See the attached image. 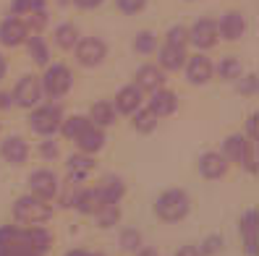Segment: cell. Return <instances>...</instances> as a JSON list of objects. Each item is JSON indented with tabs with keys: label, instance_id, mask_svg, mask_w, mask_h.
<instances>
[{
	"label": "cell",
	"instance_id": "obj_34",
	"mask_svg": "<svg viewBox=\"0 0 259 256\" xmlns=\"http://www.w3.org/2000/svg\"><path fill=\"white\" fill-rule=\"evenodd\" d=\"M134 50L142 53V55H149L157 50V34L149 32V29H144V32H139L134 37Z\"/></svg>",
	"mask_w": 259,
	"mask_h": 256
},
{
	"label": "cell",
	"instance_id": "obj_40",
	"mask_svg": "<svg viewBox=\"0 0 259 256\" xmlns=\"http://www.w3.org/2000/svg\"><path fill=\"white\" fill-rule=\"evenodd\" d=\"M236 92H238V94H246V97L256 92V76H254V73L236 79Z\"/></svg>",
	"mask_w": 259,
	"mask_h": 256
},
{
	"label": "cell",
	"instance_id": "obj_14",
	"mask_svg": "<svg viewBox=\"0 0 259 256\" xmlns=\"http://www.w3.org/2000/svg\"><path fill=\"white\" fill-rule=\"evenodd\" d=\"M142 102H144V92L136 84H128V86H123L120 92L115 94V113H123V115H131V113H136L142 108Z\"/></svg>",
	"mask_w": 259,
	"mask_h": 256
},
{
	"label": "cell",
	"instance_id": "obj_8",
	"mask_svg": "<svg viewBox=\"0 0 259 256\" xmlns=\"http://www.w3.org/2000/svg\"><path fill=\"white\" fill-rule=\"evenodd\" d=\"M218 39H220V37H218V21H215V19H196L194 26L189 29V42H191L199 53L215 47Z\"/></svg>",
	"mask_w": 259,
	"mask_h": 256
},
{
	"label": "cell",
	"instance_id": "obj_3",
	"mask_svg": "<svg viewBox=\"0 0 259 256\" xmlns=\"http://www.w3.org/2000/svg\"><path fill=\"white\" fill-rule=\"evenodd\" d=\"M42 97H50V99H60V97H66L71 92V86H73V76H71V71L68 66H60V63H48L45 66V73H42Z\"/></svg>",
	"mask_w": 259,
	"mask_h": 256
},
{
	"label": "cell",
	"instance_id": "obj_16",
	"mask_svg": "<svg viewBox=\"0 0 259 256\" xmlns=\"http://www.w3.org/2000/svg\"><path fill=\"white\" fill-rule=\"evenodd\" d=\"M0 157L8 165H24L29 160V144L21 136H8L0 141Z\"/></svg>",
	"mask_w": 259,
	"mask_h": 256
},
{
	"label": "cell",
	"instance_id": "obj_50",
	"mask_svg": "<svg viewBox=\"0 0 259 256\" xmlns=\"http://www.w3.org/2000/svg\"><path fill=\"white\" fill-rule=\"evenodd\" d=\"M186 3H191V0H186Z\"/></svg>",
	"mask_w": 259,
	"mask_h": 256
},
{
	"label": "cell",
	"instance_id": "obj_5",
	"mask_svg": "<svg viewBox=\"0 0 259 256\" xmlns=\"http://www.w3.org/2000/svg\"><path fill=\"white\" fill-rule=\"evenodd\" d=\"M60 120H63V113H60L58 105H37V108L29 113V128L39 136H53L60 128Z\"/></svg>",
	"mask_w": 259,
	"mask_h": 256
},
{
	"label": "cell",
	"instance_id": "obj_12",
	"mask_svg": "<svg viewBox=\"0 0 259 256\" xmlns=\"http://www.w3.org/2000/svg\"><path fill=\"white\" fill-rule=\"evenodd\" d=\"M246 32V19L241 11H225L223 19L218 21V37H223L225 42H238Z\"/></svg>",
	"mask_w": 259,
	"mask_h": 256
},
{
	"label": "cell",
	"instance_id": "obj_29",
	"mask_svg": "<svg viewBox=\"0 0 259 256\" xmlns=\"http://www.w3.org/2000/svg\"><path fill=\"white\" fill-rule=\"evenodd\" d=\"M24 233H26V238H29V243H32L42 256L50 251V246H53V235L42 228V225H26L24 228Z\"/></svg>",
	"mask_w": 259,
	"mask_h": 256
},
{
	"label": "cell",
	"instance_id": "obj_36",
	"mask_svg": "<svg viewBox=\"0 0 259 256\" xmlns=\"http://www.w3.org/2000/svg\"><path fill=\"white\" fill-rule=\"evenodd\" d=\"M223 246H225L223 235H220V233H212V235H207V238L202 240L199 253H202V256H218V253L223 251Z\"/></svg>",
	"mask_w": 259,
	"mask_h": 256
},
{
	"label": "cell",
	"instance_id": "obj_32",
	"mask_svg": "<svg viewBox=\"0 0 259 256\" xmlns=\"http://www.w3.org/2000/svg\"><path fill=\"white\" fill-rule=\"evenodd\" d=\"M87 126H89V118H87V115H68V118L60 120V128H58V131L63 133L68 141H73Z\"/></svg>",
	"mask_w": 259,
	"mask_h": 256
},
{
	"label": "cell",
	"instance_id": "obj_43",
	"mask_svg": "<svg viewBox=\"0 0 259 256\" xmlns=\"http://www.w3.org/2000/svg\"><path fill=\"white\" fill-rule=\"evenodd\" d=\"M105 3V0H73V6L76 8H81V11H95Z\"/></svg>",
	"mask_w": 259,
	"mask_h": 256
},
{
	"label": "cell",
	"instance_id": "obj_24",
	"mask_svg": "<svg viewBox=\"0 0 259 256\" xmlns=\"http://www.w3.org/2000/svg\"><path fill=\"white\" fill-rule=\"evenodd\" d=\"M212 71L218 73L220 81H236L238 76H243V63L236 55H225L218 66H212Z\"/></svg>",
	"mask_w": 259,
	"mask_h": 256
},
{
	"label": "cell",
	"instance_id": "obj_30",
	"mask_svg": "<svg viewBox=\"0 0 259 256\" xmlns=\"http://www.w3.org/2000/svg\"><path fill=\"white\" fill-rule=\"evenodd\" d=\"M53 42L60 50H73L76 42H79V29H76L73 24H60L53 32Z\"/></svg>",
	"mask_w": 259,
	"mask_h": 256
},
{
	"label": "cell",
	"instance_id": "obj_7",
	"mask_svg": "<svg viewBox=\"0 0 259 256\" xmlns=\"http://www.w3.org/2000/svg\"><path fill=\"white\" fill-rule=\"evenodd\" d=\"M76 60L84 68H97L102 66V60L108 58V44H105L100 37H84L76 42Z\"/></svg>",
	"mask_w": 259,
	"mask_h": 256
},
{
	"label": "cell",
	"instance_id": "obj_47",
	"mask_svg": "<svg viewBox=\"0 0 259 256\" xmlns=\"http://www.w3.org/2000/svg\"><path fill=\"white\" fill-rule=\"evenodd\" d=\"M6 71H8V63H6V58H3V53H0V81L6 79Z\"/></svg>",
	"mask_w": 259,
	"mask_h": 256
},
{
	"label": "cell",
	"instance_id": "obj_10",
	"mask_svg": "<svg viewBox=\"0 0 259 256\" xmlns=\"http://www.w3.org/2000/svg\"><path fill=\"white\" fill-rule=\"evenodd\" d=\"M58 175L53 170H34L32 175H29V193H34V196L45 199V201H50L55 199V193H58Z\"/></svg>",
	"mask_w": 259,
	"mask_h": 256
},
{
	"label": "cell",
	"instance_id": "obj_18",
	"mask_svg": "<svg viewBox=\"0 0 259 256\" xmlns=\"http://www.w3.org/2000/svg\"><path fill=\"white\" fill-rule=\"evenodd\" d=\"M238 230H241V243L243 251L249 256H256V212L254 209H246L238 222Z\"/></svg>",
	"mask_w": 259,
	"mask_h": 256
},
{
	"label": "cell",
	"instance_id": "obj_28",
	"mask_svg": "<svg viewBox=\"0 0 259 256\" xmlns=\"http://www.w3.org/2000/svg\"><path fill=\"white\" fill-rule=\"evenodd\" d=\"M66 168H68V175H73V178L84 180L89 173L95 170V160H92V155H84V152H79V155H71V157H68Z\"/></svg>",
	"mask_w": 259,
	"mask_h": 256
},
{
	"label": "cell",
	"instance_id": "obj_21",
	"mask_svg": "<svg viewBox=\"0 0 259 256\" xmlns=\"http://www.w3.org/2000/svg\"><path fill=\"white\" fill-rule=\"evenodd\" d=\"M178 108V97L173 92H167V89H155L149 97V110L155 113L157 118H167V115H173Z\"/></svg>",
	"mask_w": 259,
	"mask_h": 256
},
{
	"label": "cell",
	"instance_id": "obj_17",
	"mask_svg": "<svg viewBox=\"0 0 259 256\" xmlns=\"http://www.w3.org/2000/svg\"><path fill=\"white\" fill-rule=\"evenodd\" d=\"M136 81V86L142 89V92H155V89H162V84H165V71L160 68V66H142L139 71H136V76H134Z\"/></svg>",
	"mask_w": 259,
	"mask_h": 256
},
{
	"label": "cell",
	"instance_id": "obj_9",
	"mask_svg": "<svg viewBox=\"0 0 259 256\" xmlns=\"http://www.w3.org/2000/svg\"><path fill=\"white\" fill-rule=\"evenodd\" d=\"M184 68H186V79H189L191 86H204V84L212 81V76H215V71H212V60L204 53H199V50H196V55L186 58Z\"/></svg>",
	"mask_w": 259,
	"mask_h": 256
},
{
	"label": "cell",
	"instance_id": "obj_42",
	"mask_svg": "<svg viewBox=\"0 0 259 256\" xmlns=\"http://www.w3.org/2000/svg\"><path fill=\"white\" fill-rule=\"evenodd\" d=\"M115 3H118V8L123 11V13L134 16V13H142V11H144L147 0H115Z\"/></svg>",
	"mask_w": 259,
	"mask_h": 256
},
{
	"label": "cell",
	"instance_id": "obj_20",
	"mask_svg": "<svg viewBox=\"0 0 259 256\" xmlns=\"http://www.w3.org/2000/svg\"><path fill=\"white\" fill-rule=\"evenodd\" d=\"M251 144H254V139H249V136H241V133H231V136L225 139V144H223V155H225V160H228V162H236V165H241Z\"/></svg>",
	"mask_w": 259,
	"mask_h": 256
},
{
	"label": "cell",
	"instance_id": "obj_44",
	"mask_svg": "<svg viewBox=\"0 0 259 256\" xmlns=\"http://www.w3.org/2000/svg\"><path fill=\"white\" fill-rule=\"evenodd\" d=\"M246 133H249V139H256V115L254 113L246 118Z\"/></svg>",
	"mask_w": 259,
	"mask_h": 256
},
{
	"label": "cell",
	"instance_id": "obj_35",
	"mask_svg": "<svg viewBox=\"0 0 259 256\" xmlns=\"http://www.w3.org/2000/svg\"><path fill=\"white\" fill-rule=\"evenodd\" d=\"M120 248L128 251V253H136L139 248H144V238L142 233L136 228H126L123 233H120Z\"/></svg>",
	"mask_w": 259,
	"mask_h": 256
},
{
	"label": "cell",
	"instance_id": "obj_33",
	"mask_svg": "<svg viewBox=\"0 0 259 256\" xmlns=\"http://www.w3.org/2000/svg\"><path fill=\"white\" fill-rule=\"evenodd\" d=\"M157 115L155 113H152L149 108L147 110H136V113H131V126H134V131H139V133H152V131H155L157 128Z\"/></svg>",
	"mask_w": 259,
	"mask_h": 256
},
{
	"label": "cell",
	"instance_id": "obj_49",
	"mask_svg": "<svg viewBox=\"0 0 259 256\" xmlns=\"http://www.w3.org/2000/svg\"><path fill=\"white\" fill-rule=\"evenodd\" d=\"M89 256H105V253H100V251H89Z\"/></svg>",
	"mask_w": 259,
	"mask_h": 256
},
{
	"label": "cell",
	"instance_id": "obj_15",
	"mask_svg": "<svg viewBox=\"0 0 259 256\" xmlns=\"http://www.w3.org/2000/svg\"><path fill=\"white\" fill-rule=\"evenodd\" d=\"M73 141H76V146H79V152L95 157L97 152H102V146H105V141H108V139H105V131H102V128H97V126L89 123Z\"/></svg>",
	"mask_w": 259,
	"mask_h": 256
},
{
	"label": "cell",
	"instance_id": "obj_39",
	"mask_svg": "<svg viewBox=\"0 0 259 256\" xmlns=\"http://www.w3.org/2000/svg\"><path fill=\"white\" fill-rule=\"evenodd\" d=\"M165 42H170V44H189V29L186 26H181V24H176V26H170L167 29V34H165Z\"/></svg>",
	"mask_w": 259,
	"mask_h": 256
},
{
	"label": "cell",
	"instance_id": "obj_37",
	"mask_svg": "<svg viewBox=\"0 0 259 256\" xmlns=\"http://www.w3.org/2000/svg\"><path fill=\"white\" fill-rule=\"evenodd\" d=\"M24 24H26V29L32 34H39L45 26H48V11H32V13H26V19H24Z\"/></svg>",
	"mask_w": 259,
	"mask_h": 256
},
{
	"label": "cell",
	"instance_id": "obj_48",
	"mask_svg": "<svg viewBox=\"0 0 259 256\" xmlns=\"http://www.w3.org/2000/svg\"><path fill=\"white\" fill-rule=\"evenodd\" d=\"M66 256H89V251H84V248H71V251H66Z\"/></svg>",
	"mask_w": 259,
	"mask_h": 256
},
{
	"label": "cell",
	"instance_id": "obj_11",
	"mask_svg": "<svg viewBox=\"0 0 259 256\" xmlns=\"http://www.w3.org/2000/svg\"><path fill=\"white\" fill-rule=\"evenodd\" d=\"M26 37H29V29H26V24H24V19H19V16H8L3 24H0V44L3 47H21V44L26 42Z\"/></svg>",
	"mask_w": 259,
	"mask_h": 256
},
{
	"label": "cell",
	"instance_id": "obj_26",
	"mask_svg": "<svg viewBox=\"0 0 259 256\" xmlns=\"http://www.w3.org/2000/svg\"><path fill=\"white\" fill-rule=\"evenodd\" d=\"M102 204H105V196H102V191H100V188H84L73 209H79L81 215H95Z\"/></svg>",
	"mask_w": 259,
	"mask_h": 256
},
{
	"label": "cell",
	"instance_id": "obj_31",
	"mask_svg": "<svg viewBox=\"0 0 259 256\" xmlns=\"http://www.w3.org/2000/svg\"><path fill=\"white\" fill-rule=\"evenodd\" d=\"M92 217H97V225L102 230H108V228H115V225L120 222V207L118 204H113V201H105L97 212L92 215Z\"/></svg>",
	"mask_w": 259,
	"mask_h": 256
},
{
	"label": "cell",
	"instance_id": "obj_2",
	"mask_svg": "<svg viewBox=\"0 0 259 256\" xmlns=\"http://www.w3.org/2000/svg\"><path fill=\"white\" fill-rule=\"evenodd\" d=\"M13 217L21 225H45L53 217V207L34 193H24L13 204Z\"/></svg>",
	"mask_w": 259,
	"mask_h": 256
},
{
	"label": "cell",
	"instance_id": "obj_27",
	"mask_svg": "<svg viewBox=\"0 0 259 256\" xmlns=\"http://www.w3.org/2000/svg\"><path fill=\"white\" fill-rule=\"evenodd\" d=\"M24 44L29 50V58H32L37 66H48L50 63V47H48V42H45L39 34H29Z\"/></svg>",
	"mask_w": 259,
	"mask_h": 256
},
{
	"label": "cell",
	"instance_id": "obj_41",
	"mask_svg": "<svg viewBox=\"0 0 259 256\" xmlns=\"http://www.w3.org/2000/svg\"><path fill=\"white\" fill-rule=\"evenodd\" d=\"M39 157H42V160H48V162L58 160V157H60V146H58V141H53V139L42 141V144H39Z\"/></svg>",
	"mask_w": 259,
	"mask_h": 256
},
{
	"label": "cell",
	"instance_id": "obj_1",
	"mask_svg": "<svg viewBox=\"0 0 259 256\" xmlns=\"http://www.w3.org/2000/svg\"><path fill=\"white\" fill-rule=\"evenodd\" d=\"M191 212V199L184 188H167L155 199V215L165 222H181Z\"/></svg>",
	"mask_w": 259,
	"mask_h": 256
},
{
	"label": "cell",
	"instance_id": "obj_23",
	"mask_svg": "<svg viewBox=\"0 0 259 256\" xmlns=\"http://www.w3.org/2000/svg\"><path fill=\"white\" fill-rule=\"evenodd\" d=\"M89 123L97 126V128H108L115 123V108L110 99H97L92 108H89Z\"/></svg>",
	"mask_w": 259,
	"mask_h": 256
},
{
	"label": "cell",
	"instance_id": "obj_46",
	"mask_svg": "<svg viewBox=\"0 0 259 256\" xmlns=\"http://www.w3.org/2000/svg\"><path fill=\"white\" fill-rule=\"evenodd\" d=\"M13 105V99H11V94L8 92H0V110H8Z\"/></svg>",
	"mask_w": 259,
	"mask_h": 256
},
{
	"label": "cell",
	"instance_id": "obj_13",
	"mask_svg": "<svg viewBox=\"0 0 259 256\" xmlns=\"http://www.w3.org/2000/svg\"><path fill=\"white\" fill-rule=\"evenodd\" d=\"M231 162L225 160L223 152H204L199 157V173L207 178V180H218V178H225Z\"/></svg>",
	"mask_w": 259,
	"mask_h": 256
},
{
	"label": "cell",
	"instance_id": "obj_38",
	"mask_svg": "<svg viewBox=\"0 0 259 256\" xmlns=\"http://www.w3.org/2000/svg\"><path fill=\"white\" fill-rule=\"evenodd\" d=\"M48 6V0H13V13L16 16H26L32 11H42Z\"/></svg>",
	"mask_w": 259,
	"mask_h": 256
},
{
	"label": "cell",
	"instance_id": "obj_22",
	"mask_svg": "<svg viewBox=\"0 0 259 256\" xmlns=\"http://www.w3.org/2000/svg\"><path fill=\"white\" fill-rule=\"evenodd\" d=\"M84 180H79V178H73V175H68L63 183H58V201H60V207L63 209H71V207H76V201H79V196H81V191H84Z\"/></svg>",
	"mask_w": 259,
	"mask_h": 256
},
{
	"label": "cell",
	"instance_id": "obj_19",
	"mask_svg": "<svg viewBox=\"0 0 259 256\" xmlns=\"http://www.w3.org/2000/svg\"><path fill=\"white\" fill-rule=\"evenodd\" d=\"M186 47L184 44H170V42H165L162 47H160V68L162 71H181L186 63Z\"/></svg>",
	"mask_w": 259,
	"mask_h": 256
},
{
	"label": "cell",
	"instance_id": "obj_45",
	"mask_svg": "<svg viewBox=\"0 0 259 256\" xmlns=\"http://www.w3.org/2000/svg\"><path fill=\"white\" fill-rule=\"evenodd\" d=\"M176 256H202V253H199V248H196V246H181L176 251Z\"/></svg>",
	"mask_w": 259,
	"mask_h": 256
},
{
	"label": "cell",
	"instance_id": "obj_25",
	"mask_svg": "<svg viewBox=\"0 0 259 256\" xmlns=\"http://www.w3.org/2000/svg\"><path fill=\"white\" fill-rule=\"evenodd\" d=\"M97 188L102 191L105 201H113V204H118L126 196V183H123V178H118V175H105Z\"/></svg>",
	"mask_w": 259,
	"mask_h": 256
},
{
	"label": "cell",
	"instance_id": "obj_6",
	"mask_svg": "<svg viewBox=\"0 0 259 256\" xmlns=\"http://www.w3.org/2000/svg\"><path fill=\"white\" fill-rule=\"evenodd\" d=\"M13 105H19V108L24 110H32L39 105L42 99V84L37 76H32V73H26V76H21L16 81V86H13V94H11Z\"/></svg>",
	"mask_w": 259,
	"mask_h": 256
},
{
	"label": "cell",
	"instance_id": "obj_4",
	"mask_svg": "<svg viewBox=\"0 0 259 256\" xmlns=\"http://www.w3.org/2000/svg\"><path fill=\"white\" fill-rule=\"evenodd\" d=\"M0 256H42L24 233V228H0Z\"/></svg>",
	"mask_w": 259,
	"mask_h": 256
}]
</instances>
